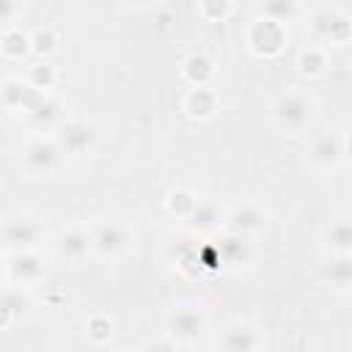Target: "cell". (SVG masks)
Masks as SVG:
<instances>
[{
  "mask_svg": "<svg viewBox=\"0 0 352 352\" xmlns=\"http://www.w3.org/2000/svg\"><path fill=\"white\" fill-rule=\"evenodd\" d=\"M272 116H275L278 126H283L286 132H300V129L308 126V121L314 116V107L302 94H283L275 102Z\"/></svg>",
  "mask_w": 352,
  "mask_h": 352,
  "instance_id": "1",
  "label": "cell"
},
{
  "mask_svg": "<svg viewBox=\"0 0 352 352\" xmlns=\"http://www.w3.org/2000/svg\"><path fill=\"white\" fill-rule=\"evenodd\" d=\"M91 239H94V250H99L102 256H121L129 248V231L118 220L96 223L91 231Z\"/></svg>",
  "mask_w": 352,
  "mask_h": 352,
  "instance_id": "2",
  "label": "cell"
},
{
  "mask_svg": "<svg viewBox=\"0 0 352 352\" xmlns=\"http://www.w3.org/2000/svg\"><path fill=\"white\" fill-rule=\"evenodd\" d=\"M22 165L25 170L36 173V176H47L52 170H58L60 165V148L50 140H33L25 151H22Z\"/></svg>",
  "mask_w": 352,
  "mask_h": 352,
  "instance_id": "3",
  "label": "cell"
},
{
  "mask_svg": "<svg viewBox=\"0 0 352 352\" xmlns=\"http://www.w3.org/2000/svg\"><path fill=\"white\" fill-rule=\"evenodd\" d=\"M3 236H6V245L11 250H30L38 245L41 239V226L30 217H8L6 220V228H3Z\"/></svg>",
  "mask_w": 352,
  "mask_h": 352,
  "instance_id": "4",
  "label": "cell"
},
{
  "mask_svg": "<svg viewBox=\"0 0 352 352\" xmlns=\"http://www.w3.org/2000/svg\"><path fill=\"white\" fill-rule=\"evenodd\" d=\"M206 322H204V314L192 305H179L176 311H170L168 316V333L179 341H192L204 333Z\"/></svg>",
  "mask_w": 352,
  "mask_h": 352,
  "instance_id": "5",
  "label": "cell"
},
{
  "mask_svg": "<svg viewBox=\"0 0 352 352\" xmlns=\"http://www.w3.org/2000/svg\"><path fill=\"white\" fill-rule=\"evenodd\" d=\"M314 30L327 44H341V41H346L352 36L349 19L344 14H338V11H330V8H324V11H319L314 16Z\"/></svg>",
  "mask_w": 352,
  "mask_h": 352,
  "instance_id": "6",
  "label": "cell"
},
{
  "mask_svg": "<svg viewBox=\"0 0 352 352\" xmlns=\"http://www.w3.org/2000/svg\"><path fill=\"white\" fill-rule=\"evenodd\" d=\"M286 41V30L280 22H272V19H256V25L250 28V44L256 52L261 55H272L283 47Z\"/></svg>",
  "mask_w": 352,
  "mask_h": 352,
  "instance_id": "7",
  "label": "cell"
},
{
  "mask_svg": "<svg viewBox=\"0 0 352 352\" xmlns=\"http://www.w3.org/2000/svg\"><path fill=\"white\" fill-rule=\"evenodd\" d=\"M58 140L69 154H82L94 143V126L85 121H66V124H60Z\"/></svg>",
  "mask_w": 352,
  "mask_h": 352,
  "instance_id": "8",
  "label": "cell"
},
{
  "mask_svg": "<svg viewBox=\"0 0 352 352\" xmlns=\"http://www.w3.org/2000/svg\"><path fill=\"white\" fill-rule=\"evenodd\" d=\"M311 162L314 165H319V168H333L338 160H341V154H344V143L336 138V135H330V132H322V135H316L314 140H311Z\"/></svg>",
  "mask_w": 352,
  "mask_h": 352,
  "instance_id": "9",
  "label": "cell"
},
{
  "mask_svg": "<svg viewBox=\"0 0 352 352\" xmlns=\"http://www.w3.org/2000/svg\"><path fill=\"white\" fill-rule=\"evenodd\" d=\"M44 272V264L38 256H33L30 250H16L14 256H8V275L19 283H33L38 280Z\"/></svg>",
  "mask_w": 352,
  "mask_h": 352,
  "instance_id": "10",
  "label": "cell"
},
{
  "mask_svg": "<svg viewBox=\"0 0 352 352\" xmlns=\"http://www.w3.org/2000/svg\"><path fill=\"white\" fill-rule=\"evenodd\" d=\"M60 256L66 258V261H72V264H77V261H82L85 256H88V250L94 248V239H91V234H85V231H80V228H72V231H66L63 236H60Z\"/></svg>",
  "mask_w": 352,
  "mask_h": 352,
  "instance_id": "11",
  "label": "cell"
},
{
  "mask_svg": "<svg viewBox=\"0 0 352 352\" xmlns=\"http://www.w3.org/2000/svg\"><path fill=\"white\" fill-rule=\"evenodd\" d=\"M184 107H187L190 116H195V118H209V116L214 113V107H217V96H214L206 85H195V88L190 91Z\"/></svg>",
  "mask_w": 352,
  "mask_h": 352,
  "instance_id": "12",
  "label": "cell"
},
{
  "mask_svg": "<svg viewBox=\"0 0 352 352\" xmlns=\"http://www.w3.org/2000/svg\"><path fill=\"white\" fill-rule=\"evenodd\" d=\"M324 278H327L336 289L352 286V256H349V253H338L336 258H330L327 267H324Z\"/></svg>",
  "mask_w": 352,
  "mask_h": 352,
  "instance_id": "13",
  "label": "cell"
},
{
  "mask_svg": "<svg viewBox=\"0 0 352 352\" xmlns=\"http://www.w3.org/2000/svg\"><path fill=\"white\" fill-rule=\"evenodd\" d=\"M327 245L336 253H352V217H338L327 226Z\"/></svg>",
  "mask_w": 352,
  "mask_h": 352,
  "instance_id": "14",
  "label": "cell"
},
{
  "mask_svg": "<svg viewBox=\"0 0 352 352\" xmlns=\"http://www.w3.org/2000/svg\"><path fill=\"white\" fill-rule=\"evenodd\" d=\"M231 226H234L236 231H256V228L264 226V212H261L258 206H253V204H242V206L234 209Z\"/></svg>",
  "mask_w": 352,
  "mask_h": 352,
  "instance_id": "15",
  "label": "cell"
},
{
  "mask_svg": "<svg viewBox=\"0 0 352 352\" xmlns=\"http://www.w3.org/2000/svg\"><path fill=\"white\" fill-rule=\"evenodd\" d=\"M223 346L226 349H253V346H258V336L250 324H236V327L226 330Z\"/></svg>",
  "mask_w": 352,
  "mask_h": 352,
  "instance_id": "16",
  "label": "cell"
},
{
  "mask_svg": "<svg viewBox=\"0 0 352 352\" xmlns=\"http://www.w3.org/2000/svg\"><path fill=\"white\" fill-rule=\"evenodd\" d=\"M261 14L264 19H272V22H289L294 19L297 14V0H261Z\"/></svg>",
  "mask_w": 352,
  "mask_h": 352,
  "instance_id": "17",
  "label": "cell"
},
{
  "mask_svg": "<svg viewBox=\"0 0 352 352\" xmlns=\"http://www.w3.org/2000/svg\"><path fill=\"white\" fill-rule=\"evenodd\" d=\"M28 113H30V118H33V121H38V124H47V126H50V124H55V121L60 118V104H58L55 99H47V96H41V94H38V99L30 104V110H28Z\"/></svg>",
  "mask_w": 352,
  "mask_h": 352,
  "instance_id": "18",
  "label": "cell"
},
{
  "mask_svg": "<svg viewBox=\"0 0 352 352\" xmlns=\"http://www.w3.org/2000/svg\"><path fill=\"white\" fill-rule=\"evenodd\" d=\"M184 77L192 85H206V80L212 77V60L204 55H192L184 60Z\"/></svg>",
  "mask_w": 352,
  "mask_h": 352,
  "instance_id": "19",
  "label": "cell"
},
{
  "mask_svg": "<svg viewBox=\"0 0 352 352\" xmlns=\"http://www.w3.org/2000/svg\"><path fill=\"white\" fill-rule=\"evenodd\" d=\"M187 217L192 220V226L209 228V226H214V223L220 220V209H217V206H214L212 201L201 198V201H195V206H192V212H190Z\"/></svg>",
  "mask_w": 352,
  "mask_h": 352,
  "instance_id": "20",
  "label": "cell"
},
{
  "mask_svg": "<svg viewBox=\"0 0 352 352\" xmlns=\"http://www.w3.org/2000/svg\"><path fill=\"white\" fill-rule=\"evenodd\" d=\"M28 47H30V36H25V33L16 30V28H8V30H6V36H3V52H6L8 58L25 55Z\"/></svg>",
  "mask_w": 352,
  "mask_h": 352,
  "instance_id": "21",
  "label": "cell"
},
{
  "mask_svg": "<svg viewBox=\"0 0 352 352\" xmlns=\"http://www.w3.org/2000/svg\"><path fill=\"white\" fill-rule=\"evenodd\" d=\"M220 256H223L228 264L248 261V242H245L242 236H226L223 245H220Z\"/></svg>",
  "mask_w": 352,
  "mask_h": 352,
  "instance_id": "22",
  "label": "cell"
},
{
  "mask_svg": "<svg viewBox=\"0 0 352 352\" xmlns=\"http://www.w3.org/2000/svg\"><path fill=\"white\" fill-rule=\"evenodd\" d=\"M324 66H327V58H324V52L322 50H316V47H311V50H305L302 55H300V69H302V74H322L324 72Z\"/></svg>",
  "mask_w": 352,
  "mask_h": 352,
  "instance_id": "23",
  "label": "cell"
},
{
  "mask_svg": "<svg viewBox=\"0 0 352 352\" xmlns=\"http://www.w3.org/2000/svg\"><path fill=\"white\" fill-rule=\"evenodd\" d=\"M30 44H33V50L38 55H44V52H52L55 50V36L50 30H38V33L30 36Z\"/></svg>",
  "mask_w": 352,
  "mask_h": 352,
  "instance_id": "24",
  "label": "cell"
},
{
  "mask_svg": "<svg viewBox=\"0 0 352 352\" xmlns=\"http://www.w3.org/2000/svg\"><path fill=\"white\" fill-rule=\"evenodd\" d=\"M201 11L209 19H223L228 14V0H201Z\"/></svg>",
  "mask_w": 352,
  "mask_h": 352,
  "instance_id": "25",
  "label": "cell"
},
{
  "mask_svg": "<svg viewBox=\"0 0 352 352\" xmlns=\"http://www.w3.org/2000/svg\"><path fill=\"white\" fill-rule=\"evenodd\" d=\"M88 327H91V330H88V336H91L94 341H104V338L110 336V324H107L102 316H96V319H94Z\"/></svg>",
  "mask_w": 352,
  "mask_h": 352,
  "instance_id": "26",
  "label": "cell"
},
{
  "mask_svg": "<svg viewBox=\"0 0 352 352\" xmlns=\"http://www.w3.org/2000/svg\"><path fill=\"white\" fill-rule=\"evenodd\" d=\"M14 6H16L14 0H3V19H6V22L14 19Z\"/></svg>",
  "mask_w": 352,
  "mask_h": 352,
  "instance_id": "27",
  "label": "cell"
},
{
  "mask_svg": "<svg viewBox=\"0 0 352 352\" xmlns=\"http://www.w3.org/2000/svg\"><path fill=\"white\" fill-rule=\"evenodd\" d=\"M344 154H346V160L352 162V135H349V138L344 140Z\"/></svg>",
  "mask_w": 352,
  "mask_h": 352,
  "instance_id": "28",
  "label": "cell"
}]
</instances>
